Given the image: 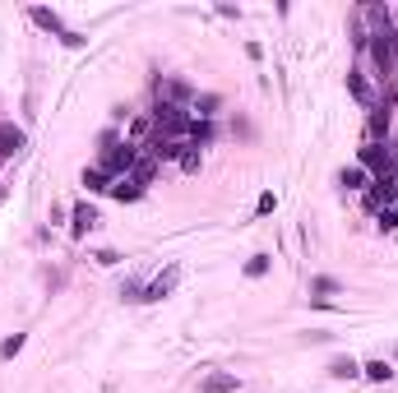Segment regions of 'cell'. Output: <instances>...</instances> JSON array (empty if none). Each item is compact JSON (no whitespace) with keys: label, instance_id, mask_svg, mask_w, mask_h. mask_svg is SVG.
<instances>
[{"label":"cell","instance_id":"1","mask_svg":"<svg viewBox=\"0 0 398 393\" xmlns=\"http://www.w3.org/2000/svg\"><path fill=\"white\" fill-rule=\"evenodd\" d=\"M176 282H181V269H176V264H167V273H158L153 282L144 287V301H162V296H171V291H176Z\"/></svg>","mask_w":398,"mask_h":393},{"label":"cell","instance_id":"2","mask_svg":"<svg viewBox=\"0 0 398 393\" xmlns=\"http://www.w3.org/2000/svg\"><path fill=\"white\" fill-rule=\"evenodd\" d=\"M28 19H32V23H37V28L56 32V37H65V32H70V28H65V23H61V15H56V10H46V5H32V10H28Z\"/></svg>","mask_w":398,"mask_h":393},{"label":"cell","instance_id":"3","mask_svg":"<svg viewBox=\"0 0 398 393\" xmlns=\"http://www.w3.org/2000/svg\"><path fill=\"white\" fill-rule=\"evenodd\" d=\"M107 195H111V199H121V204H135V199H144V185H139L135 176H116Z\"/></svg>","mask_w":398,"mask_h":393},{"label":"cell","instance_id":"4","mask_svg":"<svg viewBox=\"0 0 398 393\" xmlns=\"http://www.w3.org/2000/svg\"><path fill=\"white\" fill-rule=\"evenodd\" d=\"M241 389V379L231 375V370H218V375H204V384H199V393H236Z\"/></svg>","mask_w":398,"mask_h":393},{"label":"cell","instance_id":"5","mask_svg":"<svg viewBox=\"0 0 398 393\" xmlns=\"http://www.w3.org/2000/svg\"><path fill=\"white\" fill-rule=\"evenodd\" d=\"M23 144H28V139H23V130H19V125L0 121V157H15Z\"/></svg>","mask_w":398,"mask_h":393},{"label":"cell","instance_id":"6","mask_svg":"<svg viewBox=\"0 0 398 393\" xmlns=\"http://www.w3.org/2000/svg\"><path fill=\"white\" fill-rule=\"evenodd\" d=\"M93 227H97V209L84 199V204H75V222H70V231H75V236H88Z\"/></svg>","mask_w":398,"mask_h":393},{"label":"cell","instance_id":"7","mask_svg":"<svg viewBox=\"0 0 398 393\" xmlns=\"http://www.w3.org/2000/svg\"><path fill=\"white\" fill-rule=\"evenodd\" d=\"M348 93H352L357 102H366L370 111H375V93H370V84H366V79H361V75H357V70H352V75H348Z\"/></svg>","mask_w":398,"mask_h":393},{"label":"cell","instance_id":"8","mask_svg":"<svg viewBox=\"0 0 398 393\" xmlns=\"http://www.w3.org/2000/svg\"><path fill=\"white\" fill-rule=\"evenodd\" d=\"M84 185H88V195H107V190H111V176L102 171V166H88V171H84Z\"/></svg>","mask_w":398,"mask_h":393},{"label":"cell","instance_id":"9","mask_svg":"<svg viewBox=\"0 0 398 393\" xmlns=\"http://www.w3.org/2000/svg\"><path fill=\"white\" fill-rule=\"evenodd\" d=\"M181 97H185V84H176V79H158V102L176 106Z\"/></svg>","mask_w":398,"mask_h":393},{"label":"cell","instance_id":"10","mask_svg":"<svg viewBox=\"0 0 398 393\" xmlns=\"http://www.w3.org/2000/svg\"><path fill=\"white\" fill-rule=\"evenodd\" d=\"M329 375H334V379H357V375H361V365H357L352 356H334V361H329Z\"/></svg>","mask_w":398,"mask_h":393},{"label":"cell","instance_id":"11","mask_svg":"<svg viewBox=\"0 0 398 393\" xmlns=\"http://www.w3.org/2000/svg\"><path fill=\"white\" fill-rule=\"evenodd\" d=\"M361 375H366L370 384H389V379H394V365H389V361H366V365H361Z\"/></svg>","mask_w":398,"mask_h":393},{"label":"cell","instance_id":"12","mask_svg":"<svg viewBox=\"0 0 398 393\" xmlns=\"http://www.w3.org/2000/svg\"><path fill=\"white\" fill-rule=\"evenodd\" d=\"M153 166H158V157L149 153V157H139V162H135V171H130V176H135V181L149 190V185H153Z\"/></svg>","mask_w":398,"mask_h":393},{"label":"cell","instance_id":"13","mask_svg":"<svg viewBox=\"0 0 398 393\" xmlns=\"http://www.w3.org/2000/svg\"><path fill=\"white\" fill-rule=\"evenodd\" d=\"M338 181L348 185V190H366V181H370V176H366V171H361V166H348V171H343Z\"/></svg>","mask_w":398,"mask_h":393},{"label":"cell","instance_id":"14","mask_svg":"<svg viewBox=\"0 0 398 393\" xmlns=\"http://www.w3.org/2000/svg\"><path fill=\"white\" fill-rule=\"evenodd\" d=\"M204 166V153L195 148V144H185V153H181V171H199Z\"/></svg>","mask_w":398,"mask_h":393},{"label":"cell","instance_id":"15","mask_svg":"<svg viewBox=\"0 0 398 393\" xmlns=\"http://www.w3.org/2000/svg\"><path fill=\"white\" fill-rule=\"evenodd\" d=\"M19 352H23V333H15V338H5V343H0V361H15Z\"/></svg>","mask_w":398,"mask_h":393},{"label":"cell","instance_id":"16","mask_svg":"<svg viewBox=\"0 0 398 393\" xmlns=\"http://www.w3.org/2000/svg\"><path fill=\"white\" fill-rule=\"evenodd\" d=\"M149 130H153V116H139V121L130 125V139H135V148H139V139L149 135Z\"/></svg>","mask_w":398,"mask_h":393},{"label":"cell","instance_id":"17","mask_svg":"<svg viewBox=\"0 0 398 393\" xmlns=\"http://www.w3.org/2000/svg\"><path fill=\"white\" fill-rule=\"evenodd\" d=\"M245 273H250V278H264V273H269V255H255L245 264Z\"/></svg>","mask_w":398,"mask_h":393},{"label":"cell","instance_id":"18","mask_svg":"<svg viewBox=\"0 0 398 393\" xmlns=\"http://www.w3.org/2000/svg\"><path fill=\"white\" fill-rule=\"evenodd\" d=\"M195 106H199V116H214V111H218V93H204Z\"/></svg>","mask_w":398,"mask_h":393},{"label":"cell","instance_id":"19","mask_svg":"<svg viewBox=\"0 0 398 393\" xmlns=\"http://www.w3.org/2000/svg\"><path fill=\"white\" fill-rule=\"evenodd\" d=\"M274 209H278L274 190H264V195H260V204H255V213H260V218H264V213H274Z\"/></svg>","mask_w":398,"mask_h":393},{"label":"cell","instance_id":"20","mask_svg":"<svg viewBox=\"0 0 398 393\" xmlns=\"http://www.w3.org/2000/svg\"><path fill=\"white\" fill-rule=\"evenodd\" d=\"M93 259H97L102 269H116V264H121V255H116V250H97V255H93Z\"/></svg>","mask_w":398,"mask_h":393},{"label":"cell","instance_id":"21","mask_svg":"<svg viewBox=\"0 0 398 393\" xmlns=\"http://www.w3.org/2000/svg\"><path fill=\"white\" fill-rule=\"evenodd\" d=\"M380 227H389V231H398V209H389V213H380Z\"/></svg>","mask_w":398,"mask_h":393},{"label":"cell","instance_id":"22","mask_svg":"<svg viewBox=\"0 0 398 393\" xmlns=\"http://www.w3.org/2000/svg\"><path fill=\"white\" fill-rule=\"evenodd\" d=\"M0 199H5V190H0Z\"/></svg>","mask_w":398,"mask_h":393}]
</instances>
